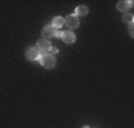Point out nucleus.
<instances>
[{
  "label": "nucleus",
  "mask_w": 134,
  "mask_h": 128,
  "mask_svg": "<svg viewBox=\"0 0 134 128\" xmlns=\"http://www.w3.org/2000/svg\"><path fill=\"white\" fill-rule=\"evenodd\" d=\"M37 45L41 51H49L51 49L50 43H49V40H46V39H39L37 42Z\"/></svg>",
  "instance_id": "0eeeda50"
},
{
  "label": "nucleus",
  "mask_w": 134,
  "mask_h": 128,
  "mask_svg": "<svg viewBox=\"0 0 134 128\" xmlns=\"http://www.w3.org/2000/svg\"><path fill=\"white\" fill-rule=\"evenodd\" d=\"M64 24H66L69 29L74 30V29H77V27H79L80 20H79V18H77V15H75V14H69L68 17L64 19Z\"/></svg>",
  "instance_id": "f03ea898"
},
{
  "label": "nucleus",
  "mask_w": 134,
  "mask_h": 128,
  "mask_svg": "<svg viewBox=\"0 0 134 128\" xmlns=\"http://www.w3.org/2000/svg\"><path fill=\"white\" fill-rule=\"evenodd\" d=\"M51 52H52V53H57V52H58V51H57V49H55V48H53V49H51Z\"/></svg>",
  "instance_id": "ddd939ff"
},
{
  "label": "nucleus",
  "mask_w": 134,
  "mask_h": 128,
  "mask_svg": "<svg viewBox=\"0 0 134 128\" xmlns=\"http://www.w3.org/2000/svg\"><path fill=\"white\" fill-rule=\"evenodd\" d=\"M132 5H133V1H129V0H121V1L118 3L116 8L120 11V12H126V11H128L129 8L132 7Z\"/></svg>",
  "instance_id": "39448f33"
},
{
  "label": "nucleus",
  "mask_w": 134,
  "mask_h": 128,
  "mask_svg": "<svg viewBox=\"0 0 134 128\" xmlns=\"http://www.w3.org/2000/svg\"><path fill=\"white\" fill-rule=\"evenodd\" d=\"M25 56L31 60H36L39 58V50L37 48H29L25 51Z\"/></svg>",
  "instance_id": "20e7f679"
},
{
  "label": "nucleus",
  "mask_w": 134,
  "mask_h": 128,
  "mask_svg": "<svg viewBox=\"0 0 134 128\" xmlns=\"http://www.w3.org/2000/svg\"><path fill=\"white\" fill-rule=\"evenodd\" d=\"M62 39H63L64 43L71 44V43L75 42L76 36H75V33L71 32V31H64V32L62 33Z\"/></svg>",
  "instance_id": "423d86ee"
},
{
  "label": "nucleus",
  "mask_w": 134,
  "mask_h": 128,
  "mask_svg": "<svg viewBox=\"0 0 134 128\" xmlns=\"http://www.w3.org/2000/svg\"><path fill=\"white\" fill-rule=\"evenodd\" d=\"M82 128H90V127H88V126H84V127H82Z\"/></svg>",
  "instance_id": "4468645a"
},
{
  "label": "nucleus",
  "mask_w": 134,
  "mask_h": 128,
  "mask_svg": "<svg viewBox=\"0 0 134 128\" xmlns=\"http://www.w3.org/2000/svg\"><path fill=\"white\" fill-rule=\"evenodd\" d=\"M129 32H131V37H134V31H133V24L129 26Z\"/></svg>",
  "instance_id": "9b49d317"
},
{
  "label": "nucleus",
  "mask_w": 134,
  "mask_h": 128,
  "mask_svg": "<svg viewBox=\"0 0 134 128\" xmlns=\"http://www.w3.org/2000/svg\"><path fill=\"white\" fill-rule=\"evenodd\" d=\"M122 20H124L126 24H129V25H132L134 21V17L132 13H126V14H124V17H122Z\"/></svg>",
  "instance_id": "9d476101"
},
{
  "label": "nucleus",
  "mask_w": 134,
  "mask_h": 128,
  "mask_svg": "<svg viewBox=\"0 0 134 128\" xmlns=\"http://www.w3.org/2000/svg\"><path fill=\"white\" fill-rule=\"evenodd\" d=\"M62 33H63V32H59V31H58V32H56V37H57V38H62Z\"/></svg>",
  "instance_id": "f8f14e48"
},
{
  "label": "nucleus",
  "mask_w": 134,
  "mask_h": 128,
  "mask_svg": "<svg viewBox=\"0 0 134 128\" xmlns=\"http://www.w3.org/2000/svg\"><path fill=\"white\" fill-rule=\"evenodd\" d=\"M88 12H89L88 7H87V6H84V5H81V6H79V7L76 8L75 15L76 14H77V15H87V14H88Z\"/></svg>",
  "instance_id": "1a4fd4ad"
},
{
  "label": "nucleus",
  "mask_w": 134,
  "mask_h": 128,
  "mask_svg": "<svg viewBox=\"0 0 134 128\" xmlns=\"http://www.w3.org/2000/svg\"><path fill=\"white\" fill-rule=\"evenodd\" d=\"M64 25V19L62 17H56L52 20V26L55 29H61Z\"/></svg>",
  "instance_id": "6e6552de"
},
{
  "label": "nucleus",
  "mask_w": 134,
  "mask_h": 128,
  "mask_svg": "<svg viewBox=\"0 0 134 128\" xmlns=\"http://www.w3.org/2000/svg\"><path fill=\"white\" fill-rule=\"evenodd\" d=\"M56 29L53 27L52 25H46L45 27L43 29V31H42V35H43V37H44V39H51V38H53V37H56Z\"/></svg>",
  "instance_id": "7ed1b4c3"
},
{
  "label": "nucleus",
  "mask_w": 134,
  "mask_h": 128,
  "mask_svg": "<svg viewBox=\"0 0 134 128\" xmlns=\"http://www.w3.org/2000/svg\"><path fill=\"white\" fill-rule=\"evenodd\" d=\"M41 63L44 68L51 69V68H53L56 64V58L53 57L52 55H50V53H45V55H43L41 57Z\"/></svg>",
  "instance_id": "f257e3e1"
}]
</instances>
